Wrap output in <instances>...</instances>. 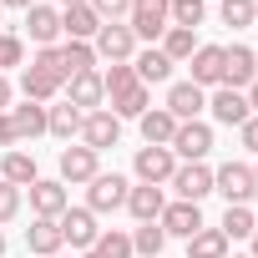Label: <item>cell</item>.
I'll return each instance as SVG.
<instances>
[{
    "label": "cell",
    "mask_w": 258,
    "mask_h": 258,
    "mask_svg": "<svg viewBox=\"0 0 258 258\" xmlns=\"http://www.w3.org/2000/svg\"><path fill=\"white\" fill-rule=\"evenodd\" d=\"M213 192H223L228 208H248V198L258 192V177H253L248 162H223V167L213 172Z\"/></svg>",
    "instance_id": "cell-1"
},
{
    "label": "cell",
    "mask_w": 258,
    "mask_h": 258,
    "mask_svg": "<svg viewBox=\"0 0 258 258\" xmlns=\"http://www.w3.org/2000/svg\"><path fill=\"white\" fill-rule=\"evenodd\" d=\"M172 0H132V11H126V26H132V36L142 41H162V31L172 26Z\"/></svg>",
    "instance_id": "cell-2"
},
{
    "label": "cell",
    "mask_w": 258,
    "mask_h": 258,
    "mask_svg": "<svg viewBox=\"0 0 258 258\" xmlns=\"http://www.w3.org/2000/svg\"><path fill=\"white\" fill-rule=\"evenodd\" d=\"M91 51H96V61H132L137 56V36H132V26L126 21H106L101 31H96V41H91Z\"/></svg>",
    "instance_id": "cell-3"
},
{
    "label": "cell",
    "mask_w": 258,
    "mask_h": 258,
    "mask_svg": "<svg viewBox=\"0 0 258 258\" xmlns=\"http://www.w3.org/2000/svg\"><path fill=\"white\" fill-rule=\"evenodd\" d=\"M167 152H172L177 162H203V157L213 152V126H208V121H177Z\"/></svg>",
    "instance_id": "cell-4"
},
{
    "label": "cell",
    "mask_w": 258,
    "mask_h": 258,
    "mask_svg": "<svg viewBox=\"0 0 258 258\" xmlns=\"http://www.w3.org/2000/svg\"><path fill=\"white\" fill-rule=\"evenodd\" d=\"M126 192H132V182L121 172H96L86 182V208L91 213H116V208H126Z\"/></svg>",
    "instance_id": "cell-5"
},
{
    "label": "cell",
    "mask_w": 258,
    "mask_h": 258,
    "mask_svg": "<svg viewBox=\"0 0 258 258\" xmlns=\"http://www.w3.org/2000/svg\"><path fill=\"white\" fill-rule=\"evenodd\" d=\"M116 142H121V121H116L106 106H96V111L81 116V147H91V152L101 157V152L116 147Z\"/></svg>",
    "instance_id": "cell-6"
},
{
    "label": "cell",
    "mask_w": 258,
    "mask_h": 258,
    "mask_svg": "<svg viewBox=\"0 0 258 258\" xmlns=\"http://www.w3.org/2000/svg\"><path fill=\"white\" fill-rule=\"evenodd\" d=\"M172 192H177V203H203V198L213 192V167H208V162H177Z\"/></svg>",
    "instance_id": "cell-7"
},
{
    "label": "cell",
    "mask_w": 258,
    "mask_h": 258,
    "mask_svg": "<svg viewBox=\"0 0 258 258\" xmlns=\"http://www.w3.org/2000/svg\"><path fill=\"white\" fill-rule=\"evenodd\" d=\"M56 223H61V238H66L71 248H81V253H91V248H96V238H101V228H96V213H91V208H66Z\"/></svg>",
    "instance_id": "cell-8"
},
{
    "label": "cell",
    "mask_w": 258,
    "mask_h": 258,
    "mask_svg": "<svg viewBox=\"0 0 258 258\" xmlns=\"http://www.w3.org/2000/svg\"><path fill=\"white\" fill-rule=\"evenodd\" d=\"M132 172H137L142 182L162 187V182H172V172H177V157H172L167 147H137V157H132Z\"/></svg>",
    "instance_id": "cell-9"
},
{
    "label": "cell",
    "mask_w": 258,
    "mask_h": 258,
    "mask_svg": "<svg viewBox=\"0 0 258 258\" xmlns=\"http://www.w3.org/2000/svg\"><path fill=\"white\" fill-rule=\"evenodd\" d=\"M66 208H71V192H66L61 177H36L31 182V213L36 218H61Z\"/></svg>",
    "instance_id": "cell-10"
},
{
    "label": "cell",
    "mask_w": 258,
    "mask_h": 258,
    "mask_svg": "<svg viewBox=\"0 0 258 258\" xmlns=\"http://www.w3.org/2000/svg\"><path fill=\"white\" fill-rule=\"evenodd\" d=\"M253 81H258V61H253V51H248V46H223V86L248 91Z\"/></svg>",
    "instance_id": "cell-11"
},
{
    "label": "cell",
    "mask_w": 258,
    "mask_h": 258,
    "mask_svg": "<svg viewBox=\"0 0 258 258\" xmlns=\"http://www.w3.org/2000/svg\"><path fill=\"white\" fill-rule=\"evenodd\" d=\"M208 111H213V121H223V126H243V121L253 116L248 96H243V91H233V86H218V91L208 96Z\"/></svg>",
    "instance_id": "cell-12"
},
{
    "label": "cell",
    "mask_w": 258,
    "mask_h": 258,
    "mask_svg": "<svg viewBox=\"0 0 258 258\" xmlns=\"http://www.w3.org/2000/svg\"><path fill=\"white\" fill-rule=\"evenodd\" d=\"M157 223H162V233H167V238H192L198 228H208V223H203V208H198V203H167Z\"/></svg>",
    "instance_id": "cell-13"
},
{
    "label": "cell",
    "mask_w": 258,
    "mask_h": 258,
    "mask_svg": "<svg viewBox=\"0 0 258 258\" xmlns=\"http://www.w3.org/2000/svg\"><path fill=\"white\" fill-rule=\"evenodd\" d=\"M101 26H106V21L86 6V0H81V6H66V11H61V36H66V41H96V31H101Z\"/></svg>",
    "instance_id": "cell-14"
},
{
    "label": "cell",
    "mask_w": 258,
    "mask_h": 258,
    "mask_svg": "<svg viewBox=\"0 0 258 258\" xmlns=\"http://www.w3.org/2000/svg\"><path fill=\"white\" fill-rule=\"evenodd\" d=\"M26 36H31L36 46H56V41H61V11L36 0V6L26 11Z\"/></svg>",
    "instance_id": "cell-15"
},
{
    "label": "cell",
    "mask_w": 258,
    "mask_h": 258,
    "mask_svg": "<svg viewBox=\"0 0 258 258\" xmlns=\"http://www.w3.org/2000/svg\"><path fill=\"white\" fill-rule=\"evenodd\" d=\"M167 111H172L177 121H198V116L208 111V91L192 86V81H177V86L167 91Z\"/></svg>",
    "instance_id": "cell-16"
},
{
    "label": "cell",
    "mask_w": 258,
    "mask_h": 258,
    "mask_svg": "<svg viewBox=\"0 0 258 258\" xmlns=\"http://www.w3.org/2000/svg\"><path fill=\"white\" fill-rule=\"evenodd\" d=\"M96 172H101V162H96V152H91V147H66V152H61V182H66V187L91 182Z\"/></svg>",
    "instance_id": "cell-17"
},
{
    "label": "cell",
    "mask_w": 258,
    "mask_h": 258,
    "mask_svg": "<svg viewBox=\"0 0 258 258\" xmlns=\"http://www.w3.org/2000/svg\"><path fill=\"white\" fill-rule=\"evenodd\" d=\"M71 86V106L86 116V111H96L101 101H106V86H101V71H81V76H71L66 81Z\"/></svg>",
    "instance_id": "cell-18"
},
{
    "label": "cell",
    "mask_w": 258,
    "mask_h": 258,
    "mask_svg": "<svg viewBox=\"0 0 258 258\" xmlns=\"http://www.w3.org/2000/svg\"><path fill=\"white\" fill-rule=\"evenodd\" d=\"M162 208H167V198H162V187H152V182H142V187L126 192V213H132L137 223H157Z\"/></svg>",
    "instance_id": "cell-19"
},
{
    "label": "cell",
    "mask_w": 258,
    "mask_h": 258,
    "mask_svg": "<svg viewBox=\"0 0 258 258\" xmlns=\"http://www.w3.org/2000/svg\"><path fill=\"white\" fill-rule=\"evenodd\" d=\"M192 86H223V46H198L192 51Z\"/></svg>",
    "instance_id": "cell-20"
},
{
    "label": "cell",
    "mask_w": 258,
    "mask_h": 258,
    "mask_svg": "<svg viewBox=\"0 0 258 258\" xmlns=\"http://www.w3.org/2000/svg\"><path fill=\"white\" fill-rule=\"evenodd\" d=\"M26 248H31V253H41V258L61 253V248H66V238H61V223H56V218H36V223L26 228Z\"/></svg>",
    "instance_id": "cell-21"
},
{
    "label": "cell",
    "mask_w": 258,
    "mask_h": 258,
    "mask_svg": "<svg viewBox=\"0 0 258 258\" xmlns=\"http://www.w3.org/2000/svg\"><path fill=\"white\" fill-rule=\"evenodd\" d=\"M137 121H142V137H147V147H167V142H172V132H177V116H172L167 106H147Z\"/></svg>",
    "instance_id": "cell-22"
},
{
    "label": "cell",
    "mask_w": 258,
    "mask_h": 258,
    "mask_svg": "<svg viewBox=\"0 0 258 258\" xmlns=\"http://www.w3.org/2000/svg\"><path fill=\"white\" fill-rule=\"evenodd\" d=\"M41 172H36V157L31 152H21V147H11L6 157H0V182H11V187H31Z\"/></svg>",
    "instance_id": "cell-23"
},
{
    "label": "cell",
    "mask_w": 258,
    "mask_h": 258,
    "mask_svg": "<svg viewBox=\"0 0 258 258\" xmlns=\"http://www.w3.org/2000/svg\"><path fill=\"white\" fill-rule=\"evenodd\" d=\"M61 86H66V81L51 76V71H41V66H26V71H21V91H26V101H41V106H46Z\"/></svg>",
    "instance_id": "cell-24"
},
{
    "label": "cell",
    "mask_w": 258,
    "mask_h": 258,
    "mask_svg": "<svg viewBox=\"0 0 258 258\" xmlns=\"http://www.w3.org/2000/svg\"><path fill=\"white\" fill-rule=\"evenodd\" d=\"M11 121H16V137H21V142H36V137H46V106H41V101L11 106Z\"/></svg>",
    "instance_id": "cell-25"
},
{
    "label": "cell",
    "mask_w": 258,
    "mask_h": 258,
    "mask_svg": "<svg viewBox=\"0 0 258 258\" xmlns=\"http://www.w3.org/2000/svg\"><path fill=\"white\" fill-rule=\"evenodd\" d=\"M132 71H137V81H142V86H157V81H167V76H172V61H167L162 51H152V46H147V51H137V56H132Z\"/></svg>",
    "instance_id": "cell-26"
},
{
    "label": "cell",
    "mask_w": 258,
    "mask_h": 258,
    "mask_svg": "<svg viewBox=\"0 0 258 258\" xmlns=\"http://www.w3.org/2000/svg\"><path fill=\"white\" fill-rule=\"evenodd\" d=\"M46 132H51V137H61V142L81 137V111H76L71 101H61V106H46Z\"/></svg>",
    "instance_id": "cell-27"
},
{
    "label": "cell",
    "mask_w": 258,
    "mask_h": 258,
    "mask_svg": "<svg viewBox=\"0 0 258 258\" xmlns=\"http://www.w3.org/2000/svg\"><path fill=\"white\" fill-rule=\"evenodd\" d=\"M81 71H96V51H91V41H66L61 46V76L71 81Z\"/></svg>",
    "instance_id": "cell-28"
},
{
    "label": "cell",
    "mask_w": 258,
    "mask_h": 258,
    "mask_svg": "<svg viewBox=\"0 0 258 258\" xmlns=\"http://www.w3.org/2000/svg\"><path fill=\"white\" fill-rule=\"evenodd\" d=\"M147 106H152V86H142V81H137V86H126L121 96H111V106H106V111L121 121V116H142Z\"/></svg>",
    "instance_id": "cell-29"
},
{
    "label": "cell",
    "mask_w": 258,
    "mask_h": 258,
    "mask_svg": "<svg viewBox=\"0 0 258 258\" xmlns=\"http://www.w3.org/2000/svg\"><path fill=\"white\" fill-rule=\"evenodd\" d=\"M187 258H228L223 228H198V233L187 238Z\"/></svg>",
    "instance_id": "cell-30"
},
{
    "label": "cell",
    "mask_w": 258,
    "mask_h": 258,
    "mask_svg": "<svg viewBox=\"0 0 258 258\" xmlns=\"http://www.w3.org/2000/svg\"><path fill=\"white\" fill-rule=\"evenodd\" d=\"M157 51H162V56H167V61L177 66V61H192L198 41H192V31H182V26H167V31H162V46H157Z\"/></svg>",
    "instance_id": "cell-31"
},
{
    "label": "cell",
    "mask_w": 258,
    "mask_h": 258,
    "mask_svg": "<svg viewBox=\"0 0 258 258\" xmlns=\"http://www.w3.org/2000/svg\"><path fill=\"white\" fill-rule=\"evenodd\" d=\"M162 248H167L162 223H137V233H132V253H142V258H162Z\"/></svg>",
    "instance_id": "cell-32"
},
{
    "label": "cell",
    "mask_w": 258,
    "mask_h": 258,
    "mask_svg": "<svg viewBox=\"0 0 258 258\" xmlns=\"http://www.w3.org/2000/svg\"><path fill=\"white\" fill-rule=\"evenodd\" d=\"M218 228H223V238H228V243H233V238H253V228H258V218H253V213H248V208H228V213H223V223H218Z\"/></svg>",
    "instance_id": "cell-33"
},
{
    "label": "cell",
    "mask_w": 258,
    "mask_h": 258,
    "mask_svg": "<svg viewBox=\"0 0 258 258\" xmlns=\"http://www.w3.org/2000/svg\"><path fill=\"white\" fill-rule=\"evenodd\" d=\"M91 253H101V258H132V238H126L121 228H101V238H96Z\"/></svg>",
    "instance_id": "cell-34"
},
{
    "label": "cell",
    "mask_w": 258,
    "mask_h": 258,
    "mask_svg": "<svg viewBox=\"0 0 258 258\" xmlns=\"http://www.w3.org/2000/svg\"><path fill=\"white\" fill-rule=\"evenodd\" d=\"M172 26H182V31H198L203 26V16H208V6H203V0H172Z\"/></svg>",
    "instance_id": "cell-35"
},
{
    "label": "cell",
    "mask_w": 258,
    "mask_h": 258,
    "mask_svg": "<svg viewBox=\"0 0 258 258\" xmlns=\"http://www.w3.org/2000/svg\"><path fill=\"white\" fill-rule=\"evenodd\" d=\"M101 86H106V96H121L126 86H137V71H132V61H116L111 71H101Z\"/></svg>",
    "instance_id": "cell-36"
},
{
    "label": "cell",
    "mask_w": 258,
    "mask_h": 258,
    "mask_svg": "<svg viewBox=\"0 0 258 258\" xmlns=\"http://www.w3.org/2000/svg\"><path fill=\"white\" fill-rule=\"evenodd\" d=\"M218 16H223V26L243 31V26H253V0H223V6H218Z\"/></svg>",
    "instance_id": "cell-37"
},
{
    "label": "cell",
    "mask_w": 258,
    "mask_h": 258,
    "mask_svg": "<svg viewBox=\"0 0 258 258\" xmlns=\"http://www.w3.org/2000/svg\"><path fill=\"white\" fill-rule=\"evenodd\" d=\"M26 61V46H21V36H6L0 31V76H6L11 66H21Z\"/></svg>",
    "instance_id": "cell-38"
},
{
    "label": "cell",
    "mask_w": 258,
    "mask_h": 258,
    "mask_svg": "<svg viewBox=\"0 0 258 258\" xmlns=\"http://www.w3.org/2000/svg\"><path fill=\"white\" fill-rule=\"evenodd\" d=\"M86 6L101 16V21H126V11H132V0H86Z\"/></svg>",
    "instance_id": "cell-39"
},
{
    "label": "cell",
    "mask_w": 258,
    "mask_h": 258,
    "mask_svg": "<svg viewBox=\"0 0 258 258\" xmlns=\"http://www.w3.org/2000/svg\"><path fill=\"white\" fill-rule=\"evenodd\" d=\"M21 213V187H11V182H0V223H11Z\"/></svg>",
    "instance_id": "cell-40"
},
{
    "label": "cell",
    "mask_w": 258,
    "mask_h": 258,
    "mask_svg": "<svg viewBox=\"0 0 258 258\" xmlns=\"http://www.w3.org/2000/svg\"><path fill=\"white\" fill-rule=\"evenodd\" d=\"M238 142H243V147H248V152L258 157V116H248V121L238 126Z\"/></svg>",
    "instance_id": "cell-41"
},
{
    "label": "cell",
    "mask_w": 258,
    "mask_h": 258,
    "mask_svg": "<svg viewBox=\"0 0 258 258\" xmlns=\"http://www.w3.org/2000/svg\"><path fill=\"white\" fill-rule=\"evenodd\" d=\"M21 137H16V121H11V111H0V147H16Z\"/></svg>",
    "instance_id": "cell-42"
},
{
    "label": "cell",
    "mask_w": 258,
    "mask_h": 258,
    "mask_svg": "<svg viewBox=\"0 0 258 258\" xmlns=\"http://www.w3.org/2000/svg\"><path fill=\"white\" fill-rule=\"evenodd\" d=\"M11 96H16V86H11L6 76H0V111H11Z\"/></svg>",
    "instance_id": "cell-43"
},
{
    "label": "cell",
    "mask_w": 258,
    "mask_h": 258,
    "mask_svg": "<svg viewBox=\"0 0 258 258\" xmlns=\"http://www.w3.org/2000/svg\"><path fill=\"white\" fill-rule=\"evenodd\" d=\"M243 96H248V106H253V116H258V81H253V86H248Z\"/></svg>",
    "instance_id": "cell-44"
},
{
    "label": "cell",
    "mask_w": 258,
    "mask_h": 258,
    "mask_svg": "<svg viewBox=\"0 0 258 258\" xmlns=\"http://www.w3.org/2000/svg\"><path fill=\"white\" fill-rule=\"evenodd\" d=\"M0 6H16V11H31L36 0H0Z\"/></svg>",
    "instance_id": "cell-45"
},
{
    "label": "cell",
    "mask_w": 258,
    "mask_h": 258,
    "mask_svg": "<svg viewBox=\"0 0 258 258\" xmlns=\"http://www.w3.org/2000/svg\"><path fill=\"white\" fill-rule=\"evenodd\" d=\"M248 258H258V228H253V253H248Z\"/></svg>",
    "instance_id": "cell-46"
},
{
    "label": "cell",
    "mask_w": 258,
    "mask_h": 258,
    "mask_svg": "<svg viewBox=\"0 0 258 258\" xmlns=\"http://www.w3.org/2000/svg\"><path fill=\"white\" fill-rule=\"evenodd\" d=\"M0 258H6V233H0Z\"/></svg>",
    "instance_id": "cell-47"
},
{
    "label": "cell",
    "mask_w": 258,
    "mask_h": 258,
    "mask_svg": "<svg viewBox=\"0 0 258 258\" xmlns=\"http://www.w3.org/2000/svg\"><path fill=\"white\" fill-rule=\"evenodd\" d=\"M66 6H81V0H61V11H66Z\"/></svg>",
    "instance_id": "cell-48"
},
{
    "label": "cell",
    "mask_w": 258,
    "mask_h": 258,
    "mask_svg": "<svg viewBox=\"0 0 258 258\" xmlns=\"http://www.w3.org/2000/svg\"><path fill=\"white\" fill-rule=\"evenodd\" d=\"M253 26H258V0H253Z\"/></svg>",
    "instance_id": "cell-49"
},
{
    "label": "cell",
    "mask_w": 258,
    "mask_h": 258,
    "mask_svg": "<svg viewBox=\"0 0 258 258\" xmlns=\"http://www.w3.org/2000/svg\"><path fill=\"white\" fill-rule=\"evenodd\" d=\"M51 258H76V253H51Z\"/></svg>",
    "instance_id": "cell-50"
},
{
    "label": "cell",
    "mask_w": 258,
    "mask_h": 258,
    "mask_svg": "<svg viewBox=\"0 0 258 258\" xmlns=\"http://www.w3.org/2000/svg\"><path fill=\"white\" fill-rule=\"evenodd\" d=\"M81 258H101V253H81Z\"/></svg>",
    "instance_id": "cell-51"
},
{
    "label": "cell",
    "mask_w": 258,
    "mask_h": 258,
    "mask_svg": "<svg viewBox=\"0 0 258 258\" xmlns=\"http://www.w3.org/2000/svg\"><path fill=\"white\" fill-rule=\"evenodd\" d=\"M233 258H248V253H233Z\"/></svg>",
    "instance_id": "cell-52"
},
{
    "label": "cell",
    "mask_w": 258,
    "mask_h": 258,
    "mask_svg": "<svg viewBox=\"0 0 258 258\" xmlns=\"http://www.w3.org/2000/svg\"><path fill=\"white\" fill-rule=\"evenodd\" d=\"M253 177H258V162H253Z\"/></svg>",
    "instance_id": "cell-53"
},
{
    "label": "cell",
    "mask_w": 258,
    "mask_h": 258,
    "mask_svg": "<svg viewBox=\"0 0 258 258\" xmlns=\"http://www.w3.org/2000/svg\"><path fill=\"white\" fill-rule=\"evenodd\" d=\"M253 61H258V51H253Z\"/></svg>",
    "instance_id": "cell-54"
},
{
    "label": "cell",
    "mask_w": 258,
    "mask_h": 258,
    "mask_svg": "<svg viewBox=\"0 0 258 258\" xmlns=\"http://www.w3.org/2000/svg\"><path fill=\"white\" fill-rule=\"evenodd\" d=\"M0 11H6V6H0Z\"/></svg>",
    "instance_id": "cell-55"
}]
</instances>
